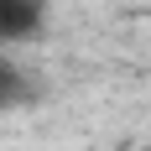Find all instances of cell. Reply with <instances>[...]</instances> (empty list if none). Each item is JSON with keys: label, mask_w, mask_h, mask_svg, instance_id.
<instances>
[{"label": "cell", "mask_w": 151, "mask_h": 151, "mask_svg": "<svg viewBox=\"0 0 151 151\" xmlns=\"http://www.w3.org/2000/svg\"><path fill=\"white\" fill-rule=\"evenodd\" d=\"M47 31V0H0V47L37 42Z\"/></svg>", "instance_id": "1"}, {"label": "cell", "mask_w": 151, "mask_h": 151, "mask_svg": "<svg viewBox=\"0 0 151 151\" xmlns=\"http://www.w3.org/2000/svg\"><path fill=\"white\" fill-rule=\"evenodd\" d=\"M42 99V78L31 73L26 63H16L0 52V109H26Z\"/></svg>", "instance_id": "2"}, {"label": "cell", "mask_w": 151, "mask_h": 151, "mask_svg": "<svg viewBox=\"0 0 151 151\" xmlns=\"http://www.w3.org/2000/svg\"><path fill=\"white\" fill-rule=\"evenodd\" d=\"M146 21H151V0H146Z\"/></svg>", "instance_id": "3"}]
</instances>
